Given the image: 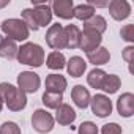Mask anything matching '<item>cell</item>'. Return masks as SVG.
<instances>
[{
	"label": "cell",
	"mask_w": 134,
	"mask_h": 134,
	"mask_svg": "<svg viewBox=\"0 0 134 134\" xmlns=\"http://www.w3.org/2000/svg\"><path fill=\"white\" fill-rule=\"evenodd\" d=\"M120 35L125 41L128 43H134V24H128L120 30Z\"/></svg>",
	"instance_id": "obj_28"
},
{
	"label": "cell",
	"mask_w": 134,
	"mask_h": 134,
	"mask_svg": "<svg viewBox=\"0 0 134 134\" xmlns=\"http://www.w3.org/2000/svg\"><path fill=\"white\" fill-rule=\"evenodd\" d=\"M7 5H10V0H3V2H0V8H3Z\"/></svg>",
	"instance_id": "obj_31"
},
{
	"label": "cell",
	"mask_w": 134,
	"mask_h": 134,
	"mask_svg": "<svg viewBox=\"0 0 134 134\" xmlns=\"http://www.w3.org/2000/svg\"><path fill=\"white\" fill-rule=\"evenodd\" d=\"M22 21L29 27V30H38L40 27H46L52 21V10L47 3H33V8L22 10Z\"/></svg>",
	"instance_id": "obj_1"
},
{
	"label": "cell",
	"mask_w": 134,
	"mask_h": 134,
	"mask_svg": "<svg viewBox=\"0 0 134 134\" xmlns=\"http://www.w3.org/2000/svg\"><path fill=\"white\" fill-rule=\"evenodd\" d=\"M71 99L74 101V104L77 107L85 109V107H88L92 96H90V92L84 85H74L71 90Z\"/></svg>",
	"instance_id": "obj_15"
},
{
	"label": "cell",
	"mask_w": 134,
	"mask_h": 134,
	"mask_svg": "<svg viewBox=\"0 0 134 134\" xmlns=\"http://www.w3.org/2000/svg\"><path fill=\"white\" fill-rule=\"evenodd\" d=\"M120 85H121V81H120V77H118L117 74H106V77H104V81H103L99 90H103V92L112 95V93H117V92H118Z\"/></svg>",
	"instance_id": "obj_21"
},
{
	"label": "cell",
	"mask_w": 134,
	"mask_h": 134,
	"mask_svg": "<svg viewBox=\"0 0 134 134\" xmlns=\"http://www.w3.org/2000/svg\"><path fill=\"white\" fill-rule=\"evenodd\" d=\"M66 70H68V74L71 77H81L85 70H87V63L82 57L79 55H74L68 60V63H66Z\"/></svg>",
	"instance_id": "obj_17"
},
{
	"label": "cell",
	"mask_w": 134,
	"mask_h": 134,
	"mask_svg": "<svg viewBox=\"0 0 134 134\" xmlns=\"http://www.w3.org/2000/svg\"><path fill=\"white\" fill-rule=\"evenodd\" d=\"M117 110L121 117L128 118L134 114V95L132 93H123L117 99Z\"/></svg>",
	"instance_id": "obj_13"
},
{
	"label": "cell",
	"mask_w": 134,
	"mask_h": 134,
	"mask_svg": "<svg viewBox=\"0 0 134 134\" xmlns=\"http://www.w3.org/2000/svg\"><path fill=\"white\" fill-rule=\"evenodd\" d=\"M87 60H88L92 65H95V66H101V65L109 63L110 54H109V51H107L106 47L99 46V47H96L95 51H92V52L87 54Z\"/></svg>",
	"instance_id": "obj_19"
},
{
	"label": "cell",
	"mask_w": 134,
	"mask_h": 134,
	"mask_svg": "<svg viewBox=\"0 0 134 134\" xmlns=\"http://www.w3.org/2000/svg\"><path fill=\"white\" fill-rule=\"evenodd\" d=\"M46 65H47V68L51 70H63L65 66H66V60H65V55L58 51H52L47 58H46Z\"/></svg>",
	"instance_id": "obj_22"
},
{
	"label": "cell",
	"mask_w": 134,
	"mask_h": 134,
	"mask_svg": "<svg viewBox=\"0 0 134 134\" xmlns=\"http://www.w3.org/2000/svg\"><path fill=\"white\" fill-rule=\"evenodd\" d=\"M54 120H55L58 125L68 126V125H71V123L76 120V112H74V109H73L70 104L62 103V104L55 109V117H54Z\"/></svg>",
	"instance_id": "obj_11"
},
{
	"label": "cell",
	"mask_w": 134,
	"mask_h": 134,
	"mask_svg": "<svg viewBox=\"0 0 134 134\" xmlns=\"http://www.w3.org/2000/svg\"><path fill=\"white\" fill-rule=\"evenodd\" d=\"M18 44L16 41L3 36V35H0V57L2 58H8V60H13L16 58L18 55Z\"/></svg>",
	"instance_id": "obj_16"
},
{
	"label": "cell",
	"mask_w": 134,
	"mask_h": 134,
	"mask_svg": "<svg viewBox=\"0 0 134 134\" xmlns=\"http://www.w3.org/2000/svg\"><path fill=\"white\" fill-rule=\"evenodd\" d=\"M104 77H106V73L103 70H99V68H95V70H92L88 73L87 82H88V85L92 88H101V84H103Z\"/></svg>",
	"instance_id": "obj_25"
},
{
	"label": "cell",
	"mask_w": 134,
	"mask_h": 134,
	"mask_svg": "<svg viewBox=\"0 0 134 134\" xmlns=\"http://www.w3.org/2000/svg\"><path fill=\"white\" fill-rule=\"evenodd\" d=\"M62 103H63V95H62V93L44 92V95H43V104H44L47 109H57Z\"/></svg>",
	"instance_id": "obj_24"
},
{
	"label": "cell",
	"mask_w": 134,
	"mask_h": 134,
	"mask_svg": "<svg viewBox=\"0 0 134 134\" xmlns=\"http://www.w3.org/2000/svg\"><path fill=\"white\" fill-rule=\"evenodd\" d=\"M0 134H21V128L14 121H5L0 126Z\"/></svg>",
	"instance_id": "obj_26"
},
{
	"label": "cell",
	"mask_w": 134,
	"mask_h": 134,
	"mask_svg": "<svg viewBox=\"0 0 134 134\" xmlns=\"http://www.w3.org/2000/svg\"><path fill=\"white\" fill-rule=\"evenodd\" d=\"M132 54H134V47L132 46H128V47H125L123 49V58L126 60V63H129L131 65V62H132Z\"/></svg>",
	"instance_id": "obj_30"
},
{
	"label": "cell",
	"mask_w": 134,
	"mask_h": 134,
	"mask_svg": "<svg viewBox=\"0 0 134 134\" xmlns=\"http://www.w3.org/2000/svg\"><path fill=\"white\" fill-rule=\"evenodd\" d=\"M79 134H98V126L93 121H84L79 125Z\"/></svg>",
	"instance_id": "obj_27"
},
{
	"label": "cell",
	"mask_w": 134,
	"mask_h": 134,
	"mask_svg": "<svg viewBox=\"0 0 134 134\" xmlns=\"http://www.w3.org/2000/svg\"><path fill=\"white\" fill-rule=\"evenodd\" d=\"M95 16V7L88 5V3H81L77 7H74L73 10V18L79 19V21H88L90 18Z\"/></svg>",
	"instance_id": "obj_23"
},
{
	"label": "cell",
	"mask_w": 134,
	"mask_h": 134,
	"mask_svg": "<svg viewBox=\"0 0 134 134\" xmlns=\"http://www.w3.org/2000/svg\"><path fill=\"white\" fill-rule=\"evenodd\" d=\"M18 85L24 93H35L41 85V79L33 71H22L18 76Z\"/></svg>",
	"instance_id": "obj_7"
},
{
	"label": "cell",
	"mask_w": 134,
	"mask_h": 134,
	"mask_svg": "<svg viewBox=\"0 0 134 134\" xmlns=\"http://www.w3.org/2000/svg\"><path fill=\"white\" fill-rule=\"evenodd\" d=\"M66 87H68V82H66L65 76H62V74H49L46 77V92L63 95Z\"/></svg>",
	"instance_id": "obj_14"
},
{
	"label": "cell",
	"mask_w": 134,
	"mask_h": 134,
	"mask_svg": "<svg viewBox=\"0 0 134 134\" xmlns=\"http://www.w3.org/2000/svg\"><path fill=\"white\" fill-rule=\"evenodd\" d=\"M0 98L3 99V104H7V107L13 112H21L27 106L25 93L19 87H14L8 82L0 84Z\"/></svg>",
	"instance_id": "obj_2"
},
{
	"label": "cell",
	"mask_w": 134,
	"mask_h": 134,
	"mask_svg": "<svg viewBox=\"0 0 134 134\" xmlns=\"http://www.w3.org/2000/svg\"><path fill=\"white\" fill-rule=\"evenodd\" d=\"M90 106H92V112L99 118L109 117L112 114V101L106 95H95L90 99Z\"/></svg>",
	"instance_id": "obj_9"
},
{
	"label": "cell",
	"mask_w": 134,
	"mask_h": 134,
	"mask_svg": "<svg viewBox=\"0 0 134 134\" xmlns=\"http://www.w3.org/2000/svg\"><path fill=\"white\" fill-rule=\"evenodd\" d=\"M65 30V40H66V49H76L79 47V40H81V30L77 25L70 24L63 27Z\"/></svg>",
	"instance_id": "obj_18"
},
{
	"label": "cell",
	"mask_w": 134,
	"mask_h": 134,
	"mask_svg": "<svg viewBox=\"0 0 134 134\" xmlns=\"http://www.w3.org/2000/svg\"><path fill=\"white\" fill-rule=\"evenodd\" d=\"M54 123H55V120H54L52 114H49L44 109H36L32 115V126L36 132H41V134L51 132L54 128Z\"/></svg>",
	"instance_id": "obj_5"
},
{
	"label": "cell",
	"mask_w": 134,
	"mask_h": 134,
	"mask_svg": "<svg viewBox=\"0 0 134 134\" xmlns=\"http://www.w3.org/2000/svg\"><path fill=\"white\" fill-rule=\"evenodd\" d=\"M101 134H123V131H121L120 125H117V123H107V125L103 126Z\"/></svg>",
	"instance_id": "obj_29"
},
{
	"label": "cell",
	"mask_w": 134,
	"mask_h": 134,
	"mask_svg": "<svg viewBox=\"0 0 134 134\" xmlns=\"http://www.w3.org/2000/svg\"><path fill=\"white\" fill-rule=\"evenodd\" d=\"M106 29H107V22L99 14H95L93 18H90L88 21L84 22V30H93V32L99 33V35H103L106 32Z\"/></svg>",
	"instance_id": "obj_20"
},
{
	"label": "cell",
	"mask_w": 134,
	"mask_h": 134,
	"mask_svg": "<svg viewBox=\"0 0 134 134\" xmlns=\"http://www.w3.org/2000/svg\"><path fill=\"white\" fill-rule=\"evenodd\" d=\"M51 10H52V14H57L60 19H71L74 3L73 0H55L51 5Z\"/></svg>",
	"instance_id": "obj_12"
},
{
	"label": "cell",
	"mask_w": 134,
	"mask_h": 134,
	"mask_svg": "<svg viewBox=\"0 0 134 134\" xmlns=\"http://www.w3.org/2000/svg\"><path fill=\"white\" fill-rule=\"evenodd\" d=\"M107 8H109L112 19L115 21H125L131 14V5L126 0H112V2L107 3Z\"/></svg>",
	"instance_id": "obj_10"
},
{
	"label": "cell",
	"mask_w": 134,
	"mask_h": 134,
	"mask_svg": "<svg viewBox=\"0 0 134 134\" xmlns=\"http://www.w3.org/2000/svg\"><path fill=\"white\" fill-rule=\"evenodd\" d=\"M46 43L51 49L60 51V49H66V40H65V30L62 24H54L47 29L46 32Z\"/></svg>",
	"instance_id": "obj_6"
},
{
	"label": "cell",
	"mask_w": 134,
	"mask_h": 134,
	"mask_svg": "<svg viewBox=\"0 0 134 134\" xmlns=\"http://www.w3.org/2000/svg\"><path fill=\"white\" fill-rule=\"evenodd\" d=\"M103 35L93 32V30H82L81 32V40H79V49L84 51L85 54L95 51L96 47L101 46Z\"/></svg>",
	"instance_id": "obj_8"
},
{
	"label": "cell",
	"mask_w": 134,
	"mask_h": 134,
	"mask_svg": "<svg viewBox=\"0 0 134 134\" xmlns=\"http://www.w3.org/2000/svg\"><path fill=\"white\" fill-rule=\"evenodd\" d=\"M2 109H3V99L0 98V112H2Z\"/></svg>",
	"instance_id": "obj_32"
},
{
	"label": "cell",
	"mask_w": 134,
	"mask_h": 134,
	"mask_svg": "<svg viewBox=\"0 0 134 134\" xmlns=\"http://www.w3.org/2000/svg\"><path fill=\"white\" fill-rule=\"evenodd\" d=\"M16 58L22 65H29V66H33V68H38V66H41L44 63V51L36 43H25L18 49Z\"/></svg>",
	"instance_id": "obj_3"
},
{
	"label": "cell",
	"mask_w": 134,
	"mask_h": 134,
	"mask_svg": "<svg viewBox=\"0 0 134 134\" xmlns=\"http://www.w3.org/2000/svg\"><path fill=\"white\" fill-rule=\"evenodd\" d=\"M0 29H2V33L7 38H10L13 41H25L30 35V30L22 19H14V18L5 19L2 22V25H0Z\"/></svg>",
	"instance_id": "obj_4"
}]
</instances>
